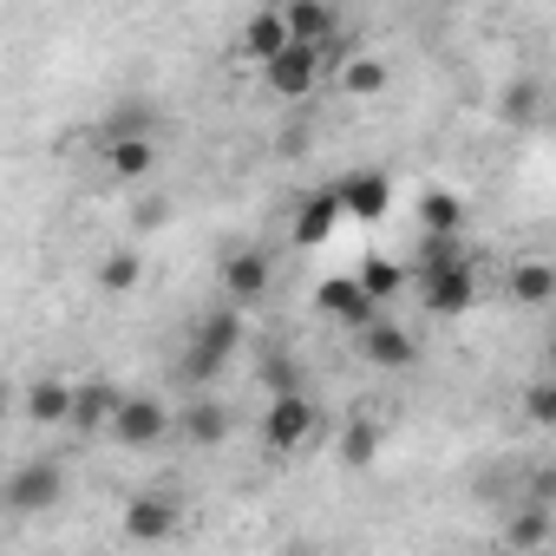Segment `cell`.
Wrapping results in <instances>:
<instances>
[{"label": "cell", "instance_id": "obj_33", "mask_svg": "<svg viewBox=\"0 0 556 556\" xmlns=\"http://www.w3.org/2000/svg\"><path fill=\"white\" fill-rule=\"evenodd\" d=\"M549 380H556V341H549Z\"/></svg>", "mask_w": 556, "mask_h": 556}, {"label": "cell", "instance_id": "obj_4", "mask_svg": "<svg viewBox=\"0 0 556 556\" xmlns=\"http://www.w3.org/2000/svg\"><path fill=\"white\" fill-rule=\"evenodd\" d=\"M268 289H275L268 249H229V255H223V302H229V308H255Z\"/></svg>", "mask_w": 556, "mask_h": 556}, {"label": "cell", "instance_id": "obj_22", "mask_svg": "<svg viewBox=\"0 0 556 556\" xmlns=\"http://www.w3.org/2000/svg\"><path fill=\"white\" fill-rule=\"evenodd\" d=\"M458 262H471L465 236H419V255H413V282H432V275H445V268H458Z\"/></svg>", "mask_w": 556, "mask_h": 556}, {"label": "cell", "instance_id": "obj_15", "mask_svg": "<svg viewBox=\"0 0 556 556\" xmlns=\"http://www.w3.org/2000/svg\"><path fill=\"white\" fill-rule=\"evenodd\" d=\"M73 400H79V387H73V380L40 374V380L27 387L21 413H27V426H73Z\"/></svg>", "mask_w": 556, "mask_h": 556}, {"label": "cell", "instance_id": "obj_13", "mask_svg": "<svg viewBox=\"0 0 556 556\" xmlns=\"http://www.w3.org/2000/svg\"><path fill=\"white\" fill-rule=\"evenodd\" d=\"M125 400H131V393H118L112 380H79V400H73V426H66V432H79V439L112 432V419H118Z\"/></svg>", "mask_w": 556, "mask_h": 556}, {"label": "cell", "instance_id": "obj_29", "mask_svg": "<svg viewBox=\"0 0 556 556\" xmlns=\"http://www.w3.org/2000/svg\"><path fill=\"white\" fill-rule=\"evenodd\" d=\"M523 419H530V426H556V380L523 387Z\"/></svg>", "mask_w": 556, "mask_h": 556}, {"label": "cell", "instance_id": "obj_27", "mask_svg": "<svg viewBox=\"0 0 556 556\" xmlns=\"http://www.w3.org/2000/svg\"><path fill=\"white\" fill-rule=\"evenodd\" d=\"M536 112H543V86H536V79H510V86L497 92V118H504V125H530Z\"/></svg>", "mask_w": 556, "mask_h": 556}, {"label": "cell", "instance_id": "obj_3", "mask_svg": "<svg viewBox=\"0 0 556 556\" xmlns=\"http://www.w3.org/2000/svg\"><path fill=\"white\" fill-rule=\"evenodd\" d=\"M66 497V471L53 465V458H27L14 478H8V510L14 517H40V510H53Z\"/></svg>", "mask_w": 556, "mask_h": 556}, {"label": "cell", "instance_id": "obj_6", "mask_svg": "<svg viewBox=\"0 0 556 556\" xmlns=\"http://www.w3.org/2000/svg\"><path fill=\"white\" fill-rule=\"evenodd\" d=\"M170 426H177V413H170L157 393H131V400L118 406V419H112V439H118V445H131V452H151Z\"/></svg>", "mask_w": 556, "mask_h": 556}, {"label": "cell", "instance_id": "obj_23", "mask_svg": "<svg viewBox=\"0 0 556 556\" xmlns=\"http://www.w3.org/2000/svg\"><path fill=\"white\" fill-rule=\"evenodd\" d=\"M406 275H413V268H400L393 255H367V262L354 268V282L367 289V302H374V308H387V302L406 289Z\"/></svg>", "mask_w": 556, "mask_h": 556}, {"label": "cell", "instance_id": "obj_18", "mask_svg": "<svg viewBox=\"0 0 556 556\" xmlns=\"http://www.w3.org/2000/svg\"><path fill=\"white\" fill-rule=\"evenodd\" d=\"M99 157H105V177L144 184L157 170V138H112V144H99Z\"/></svg>", "mask_w": 556, "mask_h": 556}, {"label": "cell", "instance_id": "obj_25", "mask_svg": "<svg viewBox=\"0 0 556 556\" xmlns=\"http://www.w3.org/2000/svg\"><path fill=\"white\" fill-rule=\"evenodd\" d=\"M374 458H380V419L361 413V419H348V432H341V465H348V471H367Z\"/></svg>", "mask_w": 556, "mask_h": 556}, {"label": "cell", "instance_id": "obj_31", "mask_svg": "<svg viewBox=\"0 0 556 556\" xmlns=\"http://www.w3.org/2000/svg\"><path fill=\"white\" fill-rule=\"evenodd\" d=\"M170 223V203L164 197H138L131 203V229H164Z\"/></svg>", "mask_w": 556, "mask_h": 556}, {"label": "cell", "instance_id": "obj_30", "mask_svg": "<svg viewBox=\"0 0 556 556\" xmlns=\"http://www.w3.org/2000/svg\"><path fill=\"white\" fill-rule=\"evenodd\" d=\"M523 504H543V510H556V465H536V471L523 478Z\"/></svg>", "mask_w": 556, "mask_h": 556}, {"label": "cell", "instance_id": "obj_2", "mask_svg": "<svg viewBox=\"0 0 556 556\" xmlns=\"http://www.w3.org/2000/svg\"><path fill=\"white\" fill-rule=\"evenodd\" d=\"M328 432V413L315 406V393H282V400H268L262 406V445L268 452H302V445H315Z\"/></svg>", "mask_w": 556, "mask_h": 556}, {"label": "cell", "instance_id": "obj_12", "mask_svg": "<svg viewBox=\"0 0 556 556\" xmlns=\"http://www.w3.org/2000/svg\"><path fill=\"white\" fill-rule=\"evenodd\" d=\"M354 348H361V361H367V367H387V374H400V367H413V361H419V341H413L406 328H393L387 315H380L374 328H361V334H354Z\"/></svg>", "mask_w": 556, "mask_h": 556}, {"label": "cell", "instance_id": "obj_8", "mask_svg": "<svg viewBox=\"0 0 556 556\" xmlns=\"http://www.w3.org/2000/svg\"><path fill=\"white\" fill-rule=\"evenodd\" d=\"M118 530H125L131 543H164V536H177V497L138 491V497L118 510Z\"/></svg>", "mask_w": 556, "mask_h": 556}, {"label": "cell", "instance_id": "obj_10", "mask_svg": "<svg viewBox=\"0 0 556 556\" xmlns=\"http://www.w3.org/2000/svg\"><path fill=\"white\" fill-rule=\"evenodd\" d=\"M419 302H426V315H471V302H478V262H458V268H445V275H432V282H419Z\"/></svg>", "mask_w": 556, "mask_h": 556}, {"label": "cell", "instance_id": "obj_32", "mask_svg": "<svg viewBox=\"0 0 556 556\" xmlns=\"http://www.w3.org/2000/svg\"><path fill=\"white\" fill-rule=\"evenodd\" d=\"M295 151H308V125H289L282 131V157H295Z\"/></svg>", "mask_w": 556, "mask_h": 556}, {"label": "cell", "instance_id": "obj_11", "mask_svg": "<svg viewBox=\"0 0 556 556\" xmlns=\"http://www.w3.org/2000/svg\"><path fill=\"white\" fill-rule=\"evenodd\" d=\"M282 21H289V40L295 47H315V53L341 47V14L328 8V0H289Z\"/></svg>", "mask_w": 556, "mask_h": 556}, {"label": "cell", "instance_id": "obj_17", "mask_svg": "<svg viewBox=\"0 0 556 556\" xmlns=\"http://www.w3.org/2000/svg\"><path fill=\"white\" fill-rule=\"evenodd\" d=\"M504 289H510V302H523V308H549V302H556V262H549V255H523V262H510Z\"/></svg>", "mask_w": 556, "mask_h": 556}, {"label": "cell", "instance_id": "obj_5", "mask_svg": "<svg viewBox=\"0 0 556 556\" xmlns=\"http://www.w3.org/2000/svg\"><path fill=\"white\" fill-rule=\"evenodd\" d=\"M321 73H328V60H321L315 47H289L282 60H268V66H262V86H268L275 99H289V105H302V99H315Z\"/></svg>", "mask_w": 556, "mask_h": 556}, {"label": "cell", "instance_id": "obj_1", "mask_svg": "<svg viewBox=\"0 0 556 556\" xmlns=\"http://www.w3.org/2000/svg\"><path fill=\"white\" fill-rule=\"evenodd\" d=\"M236 348H242V308H210L203 321H197V334H190V348H184V361H177V374L190 380V387H210L229 361H236Z\"/></svg>", "mask_w": 556, "mask_h": 556}, {"label": "cell", "instance_id": "obj_16", "mask_svg": "<svg viewBox=\"0 0 556 556\" xmlns=\"http://www.w3.org/2000/svg\"><path fill=\"white\" fill-rule=\"evenodd\" d=\"M295 40H289V21H282V8H255L249 21H242V53L255 60V66H268V60H282Z\"/></svg>", "mask_w": 556, "mask_h": 556}, {"label": "cell", "instance_id": "obj_20", "mask_svg": "<svg viewBox=\"0 0 556 556\" xmlns=\"http://www.w3.org/2000/svg\"><path fill=\"white\" fill-rule=\"evenodd\" d=\"M177 432H184L190 445H223V439H229V406H223V400H190V406L177 413Z\"/></svg>", "mask_w": 556, "mask_h": 556}, {"label": "cell", "instance_id": "obj_7", "mask_svg": "<svg viewBox=\"0 0 556 556\" xmlns=\"http://www.w3.org/2000/svg\"><path fill=\"white\" fill-rule=\"evenodd\" d=\"M341 216H348L341 184H328V190H315V197H302V203H295L289 242H295V249H328V242H334V229H341Z\"/></svg>", "mask_w": 556, "mask_h": 556}, {"label": "cell", "instance_id": "obj_19", "mask_svg": "<svg viewBox=\"0 0 556 556\" xmlns=\"http://www.w3.org/2000/svg\"><path fill=\"white\" fill-rule=\"evenodd\" d=\"M419 236H465V197L458 190H419Z\"/></svg>", "mask_w": 556, "mask_h": 556}, {"label": "cell", "instance_id": "obj_28", "mask_svg": "<svg viewBox=\"0 0 556 556\" xmlns=\"http://www.w3.org/2000/svg\"><path fill=\"white\" fill-rule=\"evenodd\" d=\"M255 380L268 387V400H282V393H302V367H295L289 354H262V367H255Z\"/></svg>", "mask_w": 556, "mask_h": 556}, {"label": "cell", "instance_id": "obj_26", "mask_svg": "<svg viewBox=\"0 0 556 556\" xmlns=\"http://www.w3.org/2000/svg\"><path fill=\"white\" fill-rule=\"evenodd\" d=\"M138 282H144V255H138V249H112V255L99 262V289H105V295H131Z\"/></svg>", "mask_w": 556, "mask_h": 556}, {"label": "cell", "instance_id": "obj_9", "mask_svg": "<svg viewBox=\"0 0 556 556\" xmlns=\"http://www.w3.org/2000/svg\"><path fill=\"white\" fill-rule=\"evenodd\" d=\"M315 315H328V321H348L354 334L380 321V308L367 302V289L354 282V275H328V282L315 289Z\"/></svg>", "mask_w": 556, "mask_h": 556}, {"label": "cell", "instance_id": "obj_21", "mask_svg": "<svg viewBox=\"0 0 556 556\" xmlns=\"http://www.w3.org/2000/svg\"><path fill=\"white\" fill-rule=\"evenodd\" d=\"M556 536V517L543 510V504H517L510 510V523H504V543L517 549V556H530V549H543Z\"/></svg>", "mask_w": 556, "mask_h": 556}, {"label": "cell", "instance_id": "obj_24", "mask_svg": "<svg viewBox=\"0 0 556 556\" xmlns=\"http://www.w3.org/2000/svg\"><path fill=\"white\" fill-rule=\"evenodd\" d=\"M387 79H393V73H387V60H380V53H367V47L341 66V92H348V99H380V92H387Z\"/></svg>", "mask_w": 556, "mask_h": 556}, {"label": "cell", "instance_id": "obj_14", "mask_svg": "<svg viewBox=\"0 0 556 556\" xmlns=\"http://www.w3.org/2000/svg\"><path fill=\"white\" fill-rule=\"evenodd\" d=\"M341 203H348L354 223H387L393 216V177L387 170H354L341 184Z\"/></svg>", "mask_w": 556, "mask_h": 556}]
</instances>
